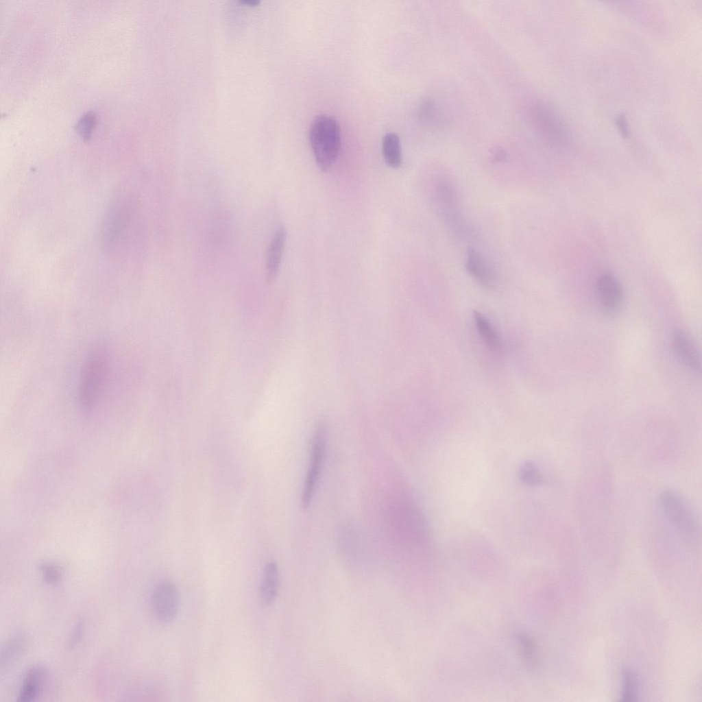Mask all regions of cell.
Segmentation results:
<instances>
[{"label": "cell", "mask_w": 702, "mask_h": 702, "mask_svg": "<svg viewBox=\"0 0 702 702\" xmlns=\"http://www.w3.org/2000/svg\"><path fill=\"white\" fill-rule=\"evenodd\" d=\"M309 141L317 167L323 172L328 171L341 149V130L337 120L328 114L317 115L310 126Z\"/></svg>", "instance_id": "6da1fadb"}, {"label": "cell", "mask_w": 702, "mask_h": 702, "mask_svg": "<svg viewBox=\"0 0 702 702\" xmlns=\"http://www.w3.org/2000/svg\"><path fill=\"white\" fill-rule=\"evenodd\" d=\"M108 368V356L102 349H95L88 356L77 389V404L84 411H90L96 405L106 382Z\"/></svg>", "instance_id": "7a4b0ae2"}, {"label": "cell", "mask_w": 702, "mask_h": 702, "mask_svg": "<svg viewBox=\"0 0 702 702\" xmlns=\"http://www.w3.org/2000/svg\"><path fill=\"white\" fill-rule=\"evenodd\" d=\"M658 507L666 523L679 535L688 539L699 536L700 526L696 514L678 493L663 490L658 496Z\"/></svg>", "instance_id": "3957f363"}, {"label": "cell", "mask_w": 702, "mask_h": 702, "mask_svg": "<svg viewBox=\"0 0 702 702\" xmlns=\"http://www.w3.org/2000/svg\"><path fill=\"white\" fill-rule=\"evenodd\" d=\"M529 116L536 130L548 143L561 146L567 143L566 126L551 106L543 101L535 102L529 108Z\"/></svg>", "instance_id": "277c9868"}, {"label": "cell", "mask_w": 702, "mask_h": 702, "mask_svg": "<svg viewBox=\"0 0 702 702\" xmlns=\"http://www.w3.org/2000/svg\"><path fill=\"white\" fill-rule=\"evenodd\" d=\"M327 432V424L320 421L315 429L311 445L308 468L301 497L303 509H307L311 505L317 486L325 457Z\"/></svg>", "instance_id": "5b68a950"}, {"label": "cell", "mask_w": 702, "mask_h": 702, "mask_svg": "<svg viewBox=\"0 0 702 702\" xmlns=\"http://www.w3.org/2000/svg\"><path fill=\"white\" fill-rule=\"evenodd\" d=\"M152 603L154 612L160 621H172L179 609V596L176 586L168 581L158 583L153 591Z\"/></svg>", "instance_id": "8992f818"}, {"label": "cell", "mask_w": 702, "mask_h": 702, "mask_svg": "<svg viewBox=\"0 0 702 702\" xmlns=\"http://www.w3.org/2000/svg\"><path fill=\"white\" fill-rule=\"evenodd\" d=\"M596 289L605 311L614 313L619 308L623 300V291L615 277L609 274L599 276L596 280Z\"/></svg>", "instance_id": "52a82bcc"}, {"label": "cell", "mask_w": 702, "mask_h": 702, "mask_svg": "<svg viewBox=\"0 0 702 702\" xmlns=\"http://www.w3.org/2000/svg\"><path fill=\"white\" fill-rule=\"evenodd\" d=\"M465 267L470 276L482 286L491 288L495 285L496 271L481 252L470 248L466 254Z\"/></svg>", "instance_id": "ba28073f"}, {"label": "cell", "mask_w": 702, "mask_h": 702, "mask_svg": "<svg viewBox=\"0 0 702 702\" xmlns=\"http://www.w3.org/2000/svg\"><path fill=\"white\" fill-rule=\"evenodd\" d=\"M672 347L677 358L682 365L694 372L700 370V354L684 332L677 330L673 332Z\"/></svg>", "instance_id": "9c48e42d"}, {"label": "cell", "mask_w": 702, "mask_h": 702, "mask_svg": "<svg viewBox=\"0 0 702 702\" xmlns=\"http://www.w3.org/2000/svg\"><path fill=\"white\" fill-rule=\"evenodd\" d=\"M287 239V230L281 226L274 232L266 256V272L268 280H273L280 266Z\"/></svg>", "instance_id": "30bf717a"}, {"label": "cell", "mask_w": 702, "mask_h": 702, "mask_svg": "<svg viewBox=\"0 0 702 702\" xmlns=\"http://www.w3.org/2000/svg\"><path fill=\"white\" fill-rule=\"evenodd\" d=\"M279 588V569L275 561L266 564L259 590L261 603L268 606L275 601Z\"/></svg>", "instance_id": "8fae6325"}, {"label": "cell", "mask_w": 702, "mask_h": 702, "mask_svg": "<svg viewBox=\"0 0 702 702\" xmlns=\"http://www.w3.org/2000/svg\"><path fill=\"white\" fill-rule=\"evenodd\" d=\"M46 678V670L40 665L34 666L27 672L18 697V701H34L39 694Z\"/></svg>", "instance_id": "7c38bea8"}, {"label": "cell", "mask_w": 702, "mask_h": 702, "mask_svg": "<svg viewBox=\"0 0 702 702\" xmlns=\"http://www.w3.org/2000/svg\"><path fill=\"white\" fill-rule=\"evenodd\" d=\"M27 641L26 633L21 631L15 632L8 639L1 653V673L21 657Z\"/></svg>", "instance_id": "4fadbf2b"}, {"label": "cell", "mask_w": 702, "mask_h": 702, "mask_svg": "<svg viewBox=\"0 0 702 702\" xmlns=\"http://www.w3.org/2000/svg\"><path fill=\"white\" fill-rule=\"evenodd\" d=\"M473 319L476 330L486 346L496 354L500 353L503 350L502 340L487 317L475 311Z\"/></svg>", "instance_id": "5bb4252c"}, {"label": "cell", "mask_w": 702, "mask_h": 702, "mask_svg": "<svg viewBox=\"0 0 702 702\" xmlns=\"http://www.w3.org/2000/svg\"><path fill=\"white\" fill-rule=\"evenodd\" d=\"M382 152L386 164L391 168H398L402 161V148L398 134L389 132L382 139Z\"/></svg>", "instance_id": "9a60e30c"}, {"label": "cell", "mask_w": 702, "mask_h": 702, "mask_svg": "<svg viewBox=\"0 0 702 702\" xmlns=\"http://www.w3.org/2000/svg\"><path fill=\"white\" fill-rule=\"evenodd\" d=\"M519 653L529 666L537 663V651L535 642L525 633H520L517 636Z\"/></svg>", "instance_id": "2e32d148"}, {"label": "cell", "mask_w": 702, "mask_h": 702, "mask_svg": "<svg viewBox=\"0 0 702 702\" xmlns=\"http://www.w3.org/2000/svg\"><path fill=\"white\" fill-rule=\"evenodd\" d=\"M97 122L96 114L92 110L84 112L77 120L75 130L84 141L90 138Z\"/></svg>", "instance_id": "e0dca14e"}, {"label": "cell", "mask_w": 702, "mask_h": 702, "mask_svg": "<svg viewBox=\"0 0 702 702\" xmlns=\"http://www.w3.org/2000/svg\"><path fill=\"white\" fill-rule=\"evenodd\" d=\"M417 116L419 120L424 125H431L437 119V108L435 104L430 99H423L418 106Z\"/></svg>", "instance_id": "ac0fdd59"}, {"label": "cell", "mask_w": 702, "mask_h": 702, "mask_svg": "<svg viewBox=\"0 0 702 702\" xmlns=\"http://www.w3.org/2000/svg\"><path fill=\"white\" fill-rule=\"evenodd\" d=\"M39 569L44 581L48 584L56 585L62 580V570L55 564L43 563L40 565Z\"/></svg>", "instance_id": "d6986e66"}, {"label": "cell", "mask_w": 702, "mask_h": 702, "mask_svg": "<svg viewBox=\"0 0 702 702\" xmlns=\"http://www.w3.org/2000/svg\"><path fill=\"white\" fill-rule=\"evenodd\" d=\"M521 481L526 485H537L542 481V476L536 466L530 462L524 463L520 468Z\"/></svg>", "instance_id": "ffe728a7"}, {"label": "cell", "mask_w": 702, "mask_h": 702, "mask_svg": "<svg viewBox=\"0 0 702 702\" xmlns=\"http://www.w3.org/2000/svg\"><path fill=\"white\" fill-rule=\"evenodd\" d=\"M637 697V681L634 675L629 671H625L622 678V692L621 701H635Z\"/></svg>", "instance_id": "44dd1931"}, {"label": "cell", "mask_w": 702, "mask_h": 702, "mask_svg": "<svg viewBox=\"0 0 702 702\" xmlns=\"http://www.w3.org/2000/svg\"><path fill=\"white\" fill-rule=\"evenodd\" d=\"M616 123L622 136L624 138H627L629 135V130L626 117L622 114H618L616 117Z\"/></svg>", "instance_id": "7402d4cb"}, {"label": "cell", "mask_w": 702, "mask_h": 702, "mask_svg": "<svg viewBox=\"0 0 702 702\" xmlns=\"http://www.w3.org/2000/svg\"><path fill=\"white\" fill-rule=\"evenodd\" d=\"M492 160L494 162H502L506 160L507 154L502 148H494L491 154Z\"/></svg>", "instance_id": "603a6c76"}, {"label": "cell", "mask_w": 702, "mask_h": 702, "mask_svg": "<svg viewBox=\"0 0 702 702\" xmlns=\"http://www.w3.org/2000/svg\"><path fill=\"white\" fill-rule=\"evenodd\" d=\"M81 625V624H77V625L74 629L72 633L71 640L70 642L71 644H75V642L78 641L79 638H80L82 631Z\"/></svg>", "instance_id": "cb8c5ba5"}, {"label": "cell", "mask_w": 702, "mask_h": 702, "mask_svg": "<svg viewBox=\"0 0 702 702\" xmlns=\"http://www.w3.org/2000/svg\"><path fill=\"white\" fill-rule=\"evenodd\" d=\"M241 1L247 4H250L251 5H256L259 2L258 0H241Z\"/></svg>", "instance_id": "d4e9b609"}]
</instances>
